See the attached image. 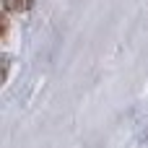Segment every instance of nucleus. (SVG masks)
Returning <instances> with one entry per match:
<instances>
[{"instance_id":"obj_1","label":"nucleus","mask_w":148,"mask_h":148,"mask_svg":"<svg viewBox=\"0 0 148 148\" xmlns=\"http://www.w3.org/2000/svg\"><path fill=\"white\" fill-rule=\"evenodd\" d=\"M29 3L31 0H5V8L8 10H23V8H29Z\"/></svg>"}]
</instances>
